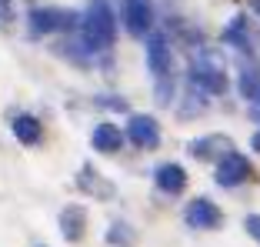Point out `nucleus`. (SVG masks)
I'll return each mask as SVG.
<instances>
[{
  "label": "nucleus",
  "instance_id": "f257e3e1",
  "mask_svg": "<svg viewBox=\"0 0 260 247\" xmlns=\"http://www.w3.org/2000/svg\"><path fill=\"white\" fill-rule=\"evenodd\" d=\"M114 34H117V17L110 10L107 0H93L87 7L84 20H80V37H84L87 50H107L114 44Z\"/></svg>",
  "mask_w": 260,
  "mask_h": 247
},
{
  "label": "nucleus",
  "instance_id": "f03ea898",
  "mask_svg": "<svg viewBox=\"0 0 260 247\" xmlns=\"http://www.w3.org/2000/svg\"><path fill=\"white\" fill-rule=\"evenodd\" d=\"M30 27L37 34H60V30H74L77 27V14L63 7H37L30 10Z\"/></svg>",
  "mask_w": 260,
  "mask_h": 247
},
{
  "label": "nucleus",
  "instance_id": "7ed1b4c3",
  "mask_svg": "<svg viewBox=\"0 0 260 247\" xmlns=\"http://www.w3.org/2000/svg\"><path fill=\"white\" fill-rule=\"evenodd\" d=\"M250 174H253L250 161L244 154H237V150H227L217 161V184L220 187H240L244 180H250Z\"/></svg>",
  "mask_w": 260,
  "mask_h": 247
},
{
  "label": "nucleus",
  "instance_id": "20e7f679",
  "mask_svg": "<svg viewBox=\"0 0 260 247\" xmlns=\"http://www.w3.org/2000/svg\"><path fill=\"white\" fill-rule=\"evenodd\" d=\"M120 10H123V27H127L134 37H147V34H150V27H153L150 0H123Z\"/></svg>",
  "mask_w": 260,
  "mask_h": 247
},
{
  "label": "nucleus",
  "instance_id": "39448f33",
  "mask_svg": "<svg viewBox=\"0 0 260 247\" xmlns=\"http://www.w3.org/2000/svg\"><path fill=\"white\" fill-rule=\"evenodd\" d=\"M184 221H187L190 227H197V231H210V227H220L223 214H220V207H217L210 197H197V201L187 204Z\"/></svg>",
  "mask_w": 260,
  "mask_h": 247
},
{
  "label": "nucleus",
  "instance_id": "423d86ee",
  "mask_svg": "<svg viewBox=\"0 0 260 247\" xmlns=\"http://www.w3.org/2000/svg\"><path fill=\"white\" fill-rule=\"evenodd\" d=\"M147 67L153 70V77H167L170 74V64H174V57H170V44H167V37L164 34H147Z\"/></svg>",
  "mask_w": 260,
  "mask_h": 247
},
{
  "label": "nucleus",
  "instance_id": "0eeeda50",
  "mask_svg": "<svg viewBox=\"0 0 260 247\" xmlns=\"http://www.w3.org/2000/svg\"><path fill=\"white\" fill-rule=\"evenodd\" d=\"M127 137L134 140L137 147H157L160 144V127H157V120L147 114H134L127 120Z\"/></svg>",
  "mask_w": 260,
  "mask_h": 247
},
{
  "label": "nucleus",
  "instance_id": "6e6552de",
  "mask_svg": "<svg viewBox=\"0 0 260 247\" xmlns=\"http://www.w3.org/2000/svg\"><path fill=\"white\" fill-rule=\"evenodd\" d=\"M153 180H157V187H160L164 194H184V187H187V170L180 167V164L167 161V164H160V167L153 170Z\"/></svg>",
  "mask_w": 260,
  "mask_h": 247
},
{
  "label": "nucleus",
  "instance_id": "1a4fd4ad",
  "mask_svg": "<svg viewBox=\"0 0 260 247\" xmlns=\"http://www.w3.org/2000/svg\"><path fill=\"white\" fill-rule=\"evenodd\" d=\"M90 144H93V150H100V154H117V150L123 147V134H120L117 123H97Z\"/></svg>",
  "mask_w": 260,
  "mask_h": 247
},
{
  "label": "nucleus",
  "instance_id": "9d476101",
  "mask_svg": "<svg viewBox=\"0 0 260 247\" xmlns=\"http://www.w3.org/2000/svg\"><path fill=\"white\" fill-rule=\"evenodd\" d=\"M190 84L200 87V90H207V94H223L227 90V77H223L217 67H204V64H197V67L190 70Z\"/></svg>",
  "mask_w": 260,
  "mask_h": 247
},
{
  "label": "nucleus",
  "instance_id": "9b49d317",
  "mask_svg": "<svg viewBox=\"0 0 260 247\" xmlns=\"http://www.w3.org/2000/svg\"><path fill=\"white\" fill-rule=\"evenodd\" d=\"M84 224H87L84 207L70 204V207L60 210V231H63V237H67V240H80V237H84Z\"/></svg>",
  "mask_w": 260,
  "mask_h": 247
},
{
  "label": "nucleus",
  "instance_id": "f8f14e48",
  "mask_svg": "<svg viewBox=\"0 0 260 247\" xmlns=\"http://www.w3.org/2000/svg\"><path fill=\"white\" fill-rule=\"evenodd\" d=\"M14 137L20 140V144H40V137H44L40 120H37V117H30V114L14 117Z\"/></svg>",
  "mask_w": 260,
  "mask_h": 247
},
{
  "label": "nucleus",
  "instance_id": "ddd939ff",
  "mask_svg": "<svg viewBox=\"0 0 260 247\" xmlns=\"http://www.w3.org/2000/svg\"><path fill=\"white\" fill-rule=\"evenodd\" d=\"M223 40L234 44L237 50H250V37H247V20L244 17H234V20L223 27Z\"/></svg>",
  "mask_w": 260,
  "mask_h": 247
},
{
  "label": "nucleus",
  "instance_id": "4468645a",
  "mask_svg": "<svg viewBox=\"0 0 260 247\" xmlns=\"http://www.w3.org/2000/svg\"><path fill=\"white\" fill-rule=\"evenodd\" d=\"M240 90H244V97L250 101L253 94L260 90V77L253 74V70H244V77H240Z\"/></svg>",
  "mask_w": 260,
  "mask_h": 247
},
{
  "label": "nucleus",
  "instance_id": "2eb2a0df",
  "mask_svg": "<svg viewBox=\"0 0 260 247\" xmlns=\"http://www.w3.org/2000/svg\"><path fill=\"white\" fill-rule=\"evenodd\" d=\"M244 227H247V234H250V237L260 240V214H250V217L244 221Z\"/></svg>",
  "mask_w": 260,
  "mask_h": 247
},
{
  "label": "nucleus",
  "instance_id": "dca6fc26",
  "mask_svg": "<svg viewBox=\"0 0 260 247\" xmlns=\"http://www.w3.org/2000/svg\"><path fill=\"white\" fill-rule=\"evenodd\" d=\"M250 114H253V117H260V90L250 97Z\"/></svg>",
  "mask_w": 260,
  "mask_h": 247
},
{
  "label": "nucleus",
  "instance_id": "f3484780",
  "mask_svg": "<svg viewBox=\"0 0 260 247\" xmlns=\"http://www.w3.org/2000/svg\"><path fill=\"white\" fill-rule=\"evenodd\" d=\"M250 147H253V150H257V154H260V127H257V131H253V137H250Z\"/></svg>",
  "mask_w": 260,
  "mask_h": 247
},
{
  "label": "nucleus",
  "instance_id": "a211bd4d",
  "mask_svg": "<svg viewBox=\"0 0 260 247\" xmlns=\"http://www.w3.org/2000/svg\"><path fill=\"white\" fill-rule=\"evenodd\" d=\"M250 7L257 10V17H260V0H250Z\"/></svg>",
  "mask_w": 260,
  "mask_h": 247
}]
</instances>
